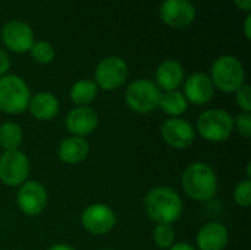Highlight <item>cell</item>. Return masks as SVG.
Masks as SVG:
<instances>
[{"mask_svg":"<svg viewBox=\"0 0 251 250\" xmlns=\"http://www.w3.org/2000/svg\"><path fill=\"white\" fill-rule=\"evenodd\" d=\"M144 208L147 215L157 224H172L182 215L184 202L176 190L160 186L146 194Z\"/></svg>","mask_w":251,"mask_h":250,"instance_id":"6da1fadb","label":"cell"},{"mask_svg":"<svg viewBox=\"0 0 251 250\" xmlns=\"http://www.w3.org/2000/svg\"><path fill=\"white\" fill-rule=\"evenodd\" d=\"M182 189L190 199L196 202H209L218 192L216 172L204 162H194L184 171Z\"/></svg>","mask_w":251,"mask_h":250,"instance_id":"7a4b0ae2","label":"cell"},{"mask_svg":"<svg viewBox=\"0 0 251 250\" xmlns=\"http://www.w3.org/2000/svg\"><path fill=\"white\" fill-rule=\"evenodd\" d=\"M210 80L222 93H235L243 84H246V69L241 60L232 55L219 56L210 69Z\"/></svg>","mask_w":251,"mask_h":250,"instance_id":"3957f363","label":"cell"},{"mask_svg":"<svg viewBox=\"0 0 251 250\" xmlns=\"http://www.w3.org/2000/svg\"><path fill=\"white\" fill-rule=\"evenodd\" d=\"M31 99L28 84L18 75L6 74L0 77V111L9 115L24 112Z\"/></svg>","mask_w":251,"mask_h":250,"instance_id":"277c9868","label":"cell"},{"mask_svg":"<svg viewBox=\"0 0 251 250\" xmlns=\"http://www.w3.org/2000/svg\"><path fill=\"white\" fill-rule=\"evenodd\" d=\"M197 131L206 141L222 143L234 131V118L224 109H207L197 119Z\"/></svg>","mask_w":251,"mask_h":250,"instance_id":"5b68a950","label":"cell"},{"mask_svg":"<svg viewBox=\"0 0 251 250\" xmlns=\"http://www.w3.org/2000/svg\"><path fill=\"white\" fill-rule=\"evenodd\" d=\"M160 96L162 90L154 81L147 78H138L132 81L125 91L126 105L137 113H150L156 111L159 108Z\"/></svg>","mask_w":251,"mask_h":250,"instance_id":"8992f818","label":"cell"},{"mask_svg":"<svg viewBox=\"0 0 251 250\" xmlns=\"http://www.w3.org/2000/svg\"><path fill=\"white\" fill-rule=\"evenodd\" d=\"M129 75V68L126 60L119 56L104 57L94 71V83L99 88L106 91H113L122 87Z\"/></svg>","mask_w":251,"mask_h":250,"instance_id":"52a82bcc","label":"cell"},{"mask_svg":"<svg viewBox=\"0 0 251 250\" xmlns=\"http://www.w3.org/2000/svg\"><path fill=\"white\" fill-rule=\"evenodd\" d=\"M29 175V161L21 150H9L0 156V181L9 187L22 186Z\"/></svg>","mask_w":251,"mask_h":250,"instance_id":"ba28073f","label":"cell"},{"mask_svg":"<svg viewBox=\"0 0 251 250\" xmlns=\"http://www.w3.org/2000/svg\"><path fill=\"white\" fill-rule=\"evenodd\" d=\"M3 44L13 53H26L32 47L35 37L31 25L21 19L7 21L0 32Z\"/></svg>","mask_w":251,"mask_h":250,"instance_id":"9c48e42d","label":"cell"},{"mask_svg":"<svg viewBox=\"0 0 251 250\" xmlns=\"http://www.w3.org/2000/svg\"><path fill=\"white\" fill-rule=\"evenodd\" d=\"M84 230L93 236H103L116 225V215L113 209L103 203H93L87 206L81 215Z\"/></svg>","mask_w":251,"mask_h":250,"instance_id":"30bf717a","label":"cell"},{"mask_svg":"<svg viewBox=\"0 0 251 250\" xmlns=\"http://www.w3.org/2000/svg\"><path fill=\"white\" fill-rule=\"evenodd\" d=\"M163 24L171 28H185L196 19V7L190 0H163L159 7Z\"/></svg>","mask_w":251,"mask_h":250,"instance_id":"8fae6325","label":"cell"},{"mask_svg":"<svg viewBox=\"0 0 251 250\" xmlns=\"http://www.w3.org/2000/svg\"><path fill=\"white\" fill-rule=\"evenodd\" d=\"M16 203L25 215H40L47 205V192L38 181H25L18 190Z\"/></svg>","mask_w":251,"mask_h":250,"instance_id":"7c38bea8","label":"cell"},{"mask_svg":"<svg viewBox=\"0 0 251 250\" xmlns=\"http://www.w3.org/2000/svg\"><path fill=\"white\" fill-rule=\"evenodd\" d=\"M160 134L163 141L174 149H187L193 144L196 131L193 125L182 118H169L162 124Z\"/></svg>","mask_w":251,"mask_h":250,"instance_id":"4fadbf2b","label":"cell"},{"mask_svg":"<svg viewBox=\"0 0 251 250\" xmlns=\"http://www.w3.org/2000/svg\"><path fill=\"white\" fill-rule=\"evenodd\" d=\"M215 85L210 77L204 72H194L191 74L184 83V97L188 103L196 106L209 103L215 96Z\"/></svg>","mask_w":251,"mask_h":250,"instance_id":"5bb4252c","label":"cell"},{"mask_svg":"<svg viewBox=\"0 0 251 250\" xmlns=\"http://www.w3.org/2000/svg\"><path fill=\"white\" fill-rule=\"evenodd\" d=\"M99 116L90 106H76L66 115V128L72 136L85 137L96 131Z\"/></svg>","mask_w":251,"mask_h":250,"instance_id":"9a60e30c","label":"cell"},{"mask_svg":"<svg viewBox=\"0 0 251 250\" xmlns=\"http://www.w3.org/2000/svg\"><path fill=\"white\" fill-rule=\"evenodd\" d=\"M228 242L229 233L226 227L219 222H209L203 225L196 236V245L200 250H224Z\"/></svg>","mask_w":251,"mask_h":250,"instance_id":"2e32d148","label":"cell"},{"mask_svg":"<svg viewBox=\"0 0 251 250\" xmlns=\"http://www.w3.org/2000/svg\"><path fill=\"white\" fill-rule=\"evenodd\" d=\"M185 72L178 60L169 59L162 62L156 69V85L165 91H174L184 83Z\"/></svg>","mask_w":251,"mask_h":250,"instance_id":"e0dca14e","label":"cell"},{"mask_svg":"<svg viewBox=\"0 0 251 250\" xmlns=\"http://www.w3.org/2000/svg\"><path fill=\"white\" fill-rule=\"evenodd\" d=\"M59 108L60 106H59L57 97L49 91H41V93L31 96L29 105H28L31 115L35 119L43 121V122L54 119L59 113Z\"/></svg>","mask_w":251,"mask_h":250,"instance_id":"ac0fdd59","label":"cell"},{"mask_svg":"<svg viewBox=\"0 0 251 250\" xmlns=\"http://www.w3.org/2000/svg\"><path fill=\"white\" fill-rule=\"evenodd\" d=\"M90 153V144L84 137L71 136L62 140L57 149V156L68 165H76L87 159Z\"/></svg>","mask_w":251,"mask_h":250,"instance_id":"d6986e66","label":"cell"},{"mask_svg":"<svg viewBox=\"0 0 251 250\" xmlns=\"http://www.w3.org/2000/svg\"><path fill=\"white\" fill-rule=\"evenodd\" d=\"M159 108L166 113L169 118H179L182 113L187 112L188 102L184 97V94L178 90L174 91H165L160 96L159 100Z\"/></svg>","mask_w":251,"mask_h":250,"instance_id":"ffe728a7","label":"cell"},{"mask_svg":"<svg viewBox=\"0 0 251 250\" xmlns=\"http://www.w3.org/2000/svg\"><path fill=\"white\" fill-rule=\"evenodd\" d=\"M99 93V87L96 85V83L93 80H79L76 81L69 91L71 100L76 105V106H88L91 102H94V99L97 97Z\"/></svg>","mask_w":251,"mask_h":250,"instance_id":"44dd1931","label":"cell"},{"mask_svg":"<svg viewBox=\"0 0 251 250\" xmlns=\"http://www.w3.org/2000/svg\"><path fill=\"white\" fill-rule=\"evenodd\" d=\"M22 143V130L16 122H4L0 125V146L4 152L18 150Z\"/></svg>","mask_w":251,"mask_h":250,"instance_id":"7402d4cb","label":"cell"},{"mask_svg":"<svg viewBox=\"0 0 251 250\" xmlns=\"http://www.w3.org/2000/svg\"><path fill=\"white\" fill-rule=\"evenodd\" d=\"M29 53H31L32 59L37 63H41V65H47V63L53 62L54 60V56H56L54 47L47 40L34 41L32 47L29 49Z\"/></svg>","mask_w":251,"mask_h":250,"instance_id":"603a6c76","label":"cell"},{"mask_svg":"<svg viewBox=\"0 0 251 250\" xmlns=\"http://www.w3.org/2000/svg\"><path fill=\"white\" fill-rule=\"evenodd\" d=\"M154 245L160 249H169L175 240V230L171 224H157L153 231Z\"/></svg>","mask_w":251,"mask_h":250,"instance_id":"cb8c5ba5","label":"cell"},{"mask_svg":"<svg viewBox=\"0 0 251 250\" xmlns=\"http://www.w3.org/2000/svg\"><path fill=\"white\" fill-rule=\"evenodd\" d=\"M234 200L240 206H250L251 205V180H243L240 181L234 189Z\"/></svg>","mask_w":251,"mask_h":250,"instance_id":"d4e9b609","label":"cell"},{"mask_svg":"<svg viewBox=\"0 0 251 250\" xmlns=\"http://www.w3.org/2000/svg\"><path fill=\"white\" fill-rule=\"evenodd\" d=\"M235 100L237 105L244 111V112H251V87L249 84H243L235 93Z\"/></svg>","mask_w":251,"mask_h":250,"instance_id":"484cf974","label":"cell"},{"mask_svg":"<svg viewBox=\"0 0 251 250\" xmlns=\"http://www.w3.org/2000/svg\"><path fill=\"white\" fill-rule=\"evenodd\" d=\"M234 127H237L238 133L250 139L251 137V113L249 112H243L240 113L235 119H234Z\"/></svg>","mask_w":251,"mask_h":250,"instance_id":"4316f807","label":"cell"},{"mask_svg":"<svg viewBox=\"0 0 251 250\" xmlns=\"http://www.w3.org/2000/svg\"><path fill=\"white\" fill-rule=\"evenodd\" d=\"M10 68V59H9V55L0 47V77L1 75H6L7 71Z\"/></svg>","mask_w":251,"mask_h":250,"instance_id":"83f0119b","label":"cell"},{"mask_svg":"<svg viewBox=\"0 0 251 250\" xmlns=\"http://www.w3.org/2000/svg\"><path fill=\"white\" fill-rule=\"evenodd\" d=\"M234 4H235L240 10H243V12H246V13H250L251 0H234Z\"/></svg>","mask_w":251,"mask_h":250,"instance_id":"f1b7e54d","label":"cell"},{"mask_svg":"<svg viewBox=\"0 0 251 250\" xmlns=\"http://www.w3.org/2000/svg\"><path fill=\"white\" fill-rule=\"evenodd\" d=\"M244 35H246V38L250 41L251 40V13H247V16L244 18Z\"/></svg>","mask_w":251,"mask_h":250,"instance_id":"f546056e","label":"cell"},{"mask_svg":"<svg viewBox=\"0 0 251 250\" xmlns=\"http://www.w3.org/2000/svg\"><path fill=\"white\" fill-rule=\"evenodd\" d=\"M169 250H197L193 245H190V243H185V242H181V243H175V245H172Z\"/></svg>","mask_w":251,"mask_h":250,"instance_id":"4dcf8cb0","label":"cell"},{"mask_svg":"<svg viewBox=\"0 0 251 250\" xmlns=\"http://www.w3.org/2000/svg\"><path fill=\"white\" fill-rule=\"evenodd\" d=\"M47 250H76L75 248L69 246V245H65V243H57V245H53L51 248H49Z\"/></svg>","mask_w":251,"mask_h":250,"instance_id":"1f68e13d","label":"cell"},{"mask_svg":"<svg viewBox=\"0 0 251 250\" xmlns=\"http://www.w3.org/2000/svg\"><path fill=\"white\" fill-rule=\"evenodd\" d=\"M100 250H113V249H100Z\"/></svg>","mask_w":251,"mask_h":250,"instance_id":"d6a6232c","label":"cell"}]
</instances>
